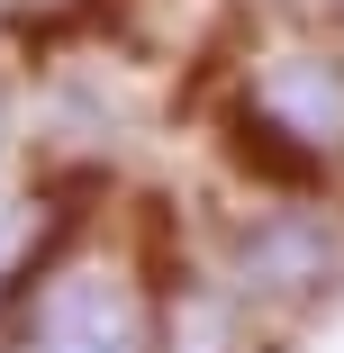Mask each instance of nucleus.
I'll use <instances>...</instances> for the list:
<instances>
[{
  "instance_id": "obj_1",
  "label": "nucleus",
  "mask_w": 344,
  "mask_h": 353,
  "mask_svg": "<svg viewBox=\"0 0 344 353\" xmlns=\"http://www.w3.org/2000/svg\"><path fill=\"white\" fill-rule=\"evenodd\" d=\"M28 353H145V308L118 272H63L37 308Z\"/></svg>"
},
{
  "instance_id": "obj_2",
  "label": "nucleus",
  "mask_w": 344,
  "mask_h": 353,
  "mask_svg": "<svg viewBox=\"0 0 344 353\" xmlns=\"http://www.w3.org/2000/svg\"><path fill=\"white\" fill-rule=\"evenodd\" d=\"M254 109L290 136V145H335L344 136V63L326 54H272L254 73Z\"/></svg>"
},
{
  "instance_id": "obj_3",
  "label": "nucleus",
  "mask_w": 344,
  "mask_h": 353,
  "mask_svg": "<svg viewBox=\"0 0 344 353\" xmlns=\"http://www.w3.org/2000/svg\"><path fill=\"white\" fill-rule=\"evenodd\" d=\"M245 272L263 281V290H308V281L335 272V236L308 227V218H281V227H263V236L245 245Z\"/></svg>"
},
{
  "instance_id": "obj_4",
  "label": "nucleus",
  "mask_w": 344,
  "mask_h": 353,
  "mask_svg": "<svg viewBox=\"0 0 344 353\" xmlns=\"http://www.w3.org/2000/svg\"><path fill=\"white\" fill-rule=\"evenodd\" d=\"M19 236H28V208H0V272H10V254H19Z\"/></svg>"
}]
</instances>
